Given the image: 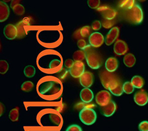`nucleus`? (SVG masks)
I'll return each instance as SVG.
<instances>
[{
	"label": "nucleus",
	"mask_w": 148,
	"mask_h": 131,
	"mask_svg": "<svg viewBox=\"0 0 148 131\" xmlns=\"http://www.w3.org/2000/svg\"><path fill=\"white\" fill-rule=\"evenodd\" d=\"M19 117V108L18 106L12 108L9 113V118L12 122H16Z\"/></svg>",
	"instance_id": "obj_22"
},
{
	"label": "nucleus",
	"mask_w": 148,
	"mask_h": 131,
	"mask_svg": "<svg viewBox=\"0 0 148 131\" xmlns=\"http://www.w3.org/2000/svg\"><path fill=\"white\" fill-rule=\"evenodd\" d=\"M96 104L100 106L107 105L111 100V95L108 91H101L95 97Z\"/></svg>",
	"instance_id": "obj_5"
},
{
	"label": "nucleus",
	"mask_w": 148,
	"mask_h": 131,
	"mask_svg": "<svg viewBox=\"0 0 148 131\" xmlns=\"http://www.w3.org/2000/svg\"><path fill=\"white\" fill-rule=\"evenodd\" d=\"M119 67V62L115 57H110L106 60L105 67L106 70L110 73L115 72Z\"/></svg>",
	"instance_id": "obj_16"
},
{
	"label": "nucleus",
	"mask_w": 148,
	"mask_h": 131,
	"mask_svg": "<svg viewBox=\"0 0 148 131\" xmlns=\"http://www.w3.org/2000/svg\"><path fill=\"white\" fill-rule=\"evenodd\" d=\"M34 87V85L33 83L30 81H27L22 84L21 86V89L24 92H29L33 90Z\"/></svg>",
	"instance_id": "obj_26"
},
{
	"label": "nucleus",
	"mask_w": 148,
	"mask_h": 131,
	"mask_svg": "<svg viewBox=\"0 0 148 131\" xmlns=\"http://www.w3.org/2000/svg\"><path fill=\"white\" fill-rule=\"evenodd\" d=\"M74 60L72 59H68L67 60H66V61L64 62V66L66 67L68 69H71L72 66L74 64Z\"/></svg>",
	"instance_id": "obj_36"
},
{
	"label": "nucleus",
	"mask_w": 148,
	"mask_h": 131,
	"mask_svg": "<svg viewBox=\"0 0 148 131\" xmlns=\"http://www.w3.org/2000/svg\"><path fill=\"white\" fill-rule=\"evenodd\" d=\"M90 45L87 46L85 51L86 53V60L88 66L94 70L99 69L103 63L101 55Z\"/></svg>",
	"instance_id": "obj_1"
},
{
	"label": "nucleus",
	"mask_w": 148,
	"mask_h": 131,
	"mask_svg": "<svg viewBox=\"0 0 148 131\" xmlns=\"http://www.w3.org/2000/svg\"><path fill=\"white\" fill-rule=\"evenodd\" d=\"M140 131H148V121H142L138 126Z\"/></svg>",
	"instance_id": "obj_32"
},
{
	"label": "nucleus",
	"mask_w": 148,
	"mask_h": 131,
	"mask_svg": "<svg viewBox=\"0 0 148 131\" xmlns=\"http://www.w3.org/2000/svg\"><path fill=\"white\" fill-rule=\"evenodd\" d=\"M3 33L4 36L9 40H14L18 35V29L12 24H8L4 28Z\"/></svg>",
	"instance_id": "obj_10"
},
{
	"label": "nucleus",
	"mask_w": 148,
	"mask_h": 131,
	"mask_svg": "<svg viewBox=\"0 0 148 131\" xmlns=\"http://www.w3.org/2000/svg\"><path fill=\"white\" fill-rule=\"evenodd\" d=\"M110 92L112 93L114 96H122V93H123L122 83L120 84V85H119L117 87H115V89H114L110 91Z\"/></svg>",
	"instance_id": "obj_29"
},
{
	"label": "nucleus",
	"mask_w": 148,
	"mask_h": 131,
	"mask_svg": "<svg viewBox=\"0 0 148 131\" xmlns=\"http://www.w3.org/2000/svg\"><path fill=\"white\" fill-rule=\"evenodd\" d=\"M90 45L94 48H99L105 42V38L101 33L94 32L89 37Z\"/></svg>",
	"instance_id": "obj_7"
},
{
	"label": "nucleus",
	"mask_w": 148,
	"mask_h": 131,
	"mask_svg": "<svg viewBox=\"0 0 148 131\" xmlns=\"http://www.w3.org/2000/svg\"><path fill=\"white\" fill-rule=\"evenodd\" d=\"M87 44L86 43V41L83 39H80L77 41V46L81 50H85L86 48L87 47Z\"/></svg>",
	"instance_id": "obj_34"
},
{
	"label": "nucleus",
	"mask_w": 148,
	"mask_h": 131,
	"mask_svg": "<svg viewBox=\"0 0 148 131\" xmlns=\"http://www.w3.org/2000/svg\"><path fill=\"white\" fill-rule=\"evenodd\" d=\"M73 59L75 62H82L86 59V53L85 50H78L74 52L72 55Z\"/></svg>",
	"instance_id": "obj_20"
},
{
	"label": "nucleus",
	"mask_w": 148,
	"mask_h": 131,
	"mask_svg": "<svg viewBox=\"0 0 148 131\" xmlns=\"http://www.w3.org/2000/svg\"><path fill=\"white\" fill-rule=\"evenodd\" d=\"M79 79L80 83L83 87L85 88H89L93 83L94 76L92 73L90 72H85Z\"/></svg>",
	"instance_id": "obj_12"
},
{
	"label": "nucleus",
	"mask_w": 148,
	"mask_h": 131,
	"mask_svg": "<svg viewBox=\"0 0 148 131\" xmlns=\"http://www.w3.org/2000/svg\"><path fill=\"white\" fill-rule=\"evenodd\" d=\"M9 8L8 4L4 2L0 1V22L6 21L9 16Z\"/></svg>",
	"instance_id": "obj_17"
},
{
	"label": "nucleus",
	"mask_w": 148,
	"mask_h": 131,
	"mask_svg": "<svg viewBox=\"0 0 148 131\" xmlns=\"http://www.w3.org/2000/svg\"><path fill=\"white\" fill-rule=\"evenodd\" d=\"M99 77L102 85L109 91L122 84L121 80L117 75L108 72L107 70L102 72L99 74Z\"/></svg>",
	"instance_id": "obj_2"
},
{
	"label": "nucleus",
	"mask_w": 148,
	"mask_h": 131,
	"mask_svg": "<svg viewBox=\"0 0 148 131\" xmlns=\"http://www.w3.org/2000/svg\"><path fill=\"white\" fill-rule=\"evenodd\" d=\"M119 29L117 27H114L111 29L105 38V43L107 46H110L116 41L119 36Z\"/></svg>",
	"instance_id": "obj_11"
},
{
	"label": "nucleus",
	"mask_w": 148,
	"mask_h": 131,
	"mask_svg": "<svg viewBox=\"0 0 148 131\" xmlns=\"http://www.w3.org/2000/svg\"><path fill=\"white\" fill-rule=\"evenodd\" d=\"M1 116L2 115V114H3V105L2 104H1Z\"/></svg>",
	"instance_id": "obj_38"
},
{
	"label": "nucleus",
	"mask_w": 148,
	"mask_h": 131,
	"mask_svg": "<svg viewBox=\"0 0 148 131\" xmlns=\"http://www.w3.org/2000/svg\"><path fill=\"white\" fill-rule=\"evenodd\" d=\"M66 131H82V129L78 125L73 124L68 127Z\"/></svg>",
	"instance_id": "obj_35"
},
{
	"label": "nucleus",
	"mask_w": 148,
	"mask_h": 131,
	"mask_svg": "<svg viewBox=\"0 0 148 131\" xmlns=\"http://www.w3.org/2000/svg\"><path fill=\"white\" fill-rule=\"evenodd\" d=\"M80 98L82 102L86 104L90 103L94 98V94L92 91L89 88H84L80 92Z\"/></svg>",
	"instance_id": "obj_15"
},
{
	"label": "nucleus",
	"mask_w": 148,
	"mask_h": 131,
	"mask_svg": "<svg viewBox=\"0 0 148 131\" xmlns=\"http://www.w3.org/2000/svg\"><path fill=\"white\" fill-rule=\"evenodd\" d=\"M97 11L106 20H113L117 15V11L114 9L106 5L99 6Z\"/></svg>",
	"instance_id": "obj_6"
},
{
	"label": "nucleus",
	"mask_w": 148,
	"mask_h": 131,
	"mask_svg": "<svg viewBox=\"0 0 148 131\" xmlns=\"http://www.w3.org/2000/svg\"><path fill=\"white\" fill-rule=\"evenodd\" d=\"M135 4V1L134 0H122L119 3V7L125 10H129L132 9Z\"/></svg>",
	"instance_id": "obj_21"
},
{
	"label": "nucleus",
	"mask_w": 148,
	"mask_h": 131,
	"mask_svg": "<svg viewBox=\"0 0 148 131\" xmlns=\"http://www.w3.org/2000/svg\"><path fill=\"white\" fill-rule=\"evenodd\" d=\"M12 9L13 12L17 16H22L25 13V8L20 3L17 4V5L14 7Z\"/></svg>",
	"instance_id": "obj_27"
},
{
	"label": "nucleus",
	"mask_w": 148,
	"mask_h": 131,
	"mask_svg": "<svg viewBox=\"0 0 148 131\" xmlns=\"http://www.w3.org/2000/svg\"><path fill=\"white\" fill-rule=\"evenodd\" d=\"M131 83L133 87L136 89H141L144 86V79L140 76H134L131 80Z\"/></svg>",
	"instance_id": "obj_19"
},
{
	"label": "nucleus",
	"mask_w": 148,
	"mask_h": 131,
	"mask_svg": "<svg viewBox=\"0 0 148 131\" xmlns=\"http://www.w3.org/2000/svg\"><path fill=\"white\" fill-rule=\"evenodd\" d=\"M134 101L140 106H144L148 103V93L144 90H141L135 93Z\"/></svg>",
	"instance_id": "obj_13"
},
{
	"label": "nucleus",
	"mask_w": 148,
	"mask_h": 131,
	"mask_svg": "<svg viewBox=\"0 0 148 131\" xmlns=\"http://www.w3.org/2000/svg\"><path fill=\"white\" fill-rule=\"evenodd\" d=\"M135 90V87H133L131 82L127 81L123 84V91L127 94H130L132 93Z\"/></svg>",
	"instance_id": "obj_25"
},
{
	"label": "nucleus",
	"mask_w": 148,
	"mask_h": 131,
	"mask_svg": "<svg viewBox=\"0 0 148 131\" xmlns=\"http://www.w3.org/2000/svg\"><path fill=\"white\" fill-rule=\"evenodd\" d=\"M19 3H20L19 1H16V0H12V1H11V3L10 6H11V9H12L15 6H16L17 4H19Z\"/></svg>",
	"instance_id": "obj_37"
},
{
	"label": "nucleus",
	"mask_w": 148,
	"mask_h": 131,
	"mask_svg": "<svg viewBox=\"0 0 148 131\" xmlns=\"http://www.w3.org/2000/svg\"><path fill=\"white\" fill-rule=\"evenodd\" d=\"M92 29L90 26H84L80 30L79 33L82 37L83 38H86V37H90V36L92 34L91 33Z\"/></svg>",
	"instance_id": "obj_24"
},
{
	"label": "nucleus",
	"mask_w": 148,
	"mask_h": 131,
	"mask_svg": "<svg viewBox=\"0 0 148 131\" xmlns=\"http://www.w3.org/2000/svg\"><path fill=\"white\" fill-rule=\"evenodd\" d=\"M69 73L72 77L80 78L82 74L85 73L84 63L82 62H75L72 67L69 69Z\"/></svg>",
	"instance_id": "obj_8"
},
{
	"label": "nucleus",
	"mask_w": 148,
	"mask_h": 131,
	"mask_svg": "<svg viewBox=\"0 0 148 131\" xmlns=\"http://www.w3.org/2000/svg\"><path fill=\"white\" fill-rule=\"evenodd\" d=\"M128 50V47L127 43L123 40H117L114 45V53L118 55H125Z\"/></svg>",
	"instance_id": "obj_9"
},
{
	"label": "nucleus",
	"mask_w": 148,
	"mask_h": 131,
	"mask_svg": "<svg viewBox=\"0 0 148 131\" xmlns=\"http://www.w3.org/2000/svg\"><path fill=\"white\" fill-rule=\"evenodd\" d=\"M9 69V64L7 61L4 60H0V73L4 74L6 73Z\"/></svg>",
	"instance_id": "obj_28"
},
{
	"label": "nucleus",
	"mask_w": 148,
	"mask_h": 131,
	"mask_svg": "<svg viewBox=\"0 0 148 131\" xmlns=\"http://www.w3.org/2000/svg\"><path fill=\"white\" fill-rule=\"evenodd\" d=\"M123 61L124 64L126 65L127 67L131 68L135 65L136 63V58L133 54L128 53L125 55Z\"/></svg>",
	"instance_id": "obj_18"
},
{
	"label": "nucleus",
	"mask_w": 148,
	"mask_h": 131,
	"mask_svg": "<svg viewBox=\"0 0 148 131\" xmlns=\"http://www.w3.org/2000/svg\"><path fill=\"white\" fill-rule=\"evenodd\" d=\"M115 21L113 20H106L104 19L101 22V25L103 26L104 29H112L113 28L114 25L115 24Z\"/></svg>",
	"instance_id": "obj_30"
},
{
	"label": "nucleus",
	"mask_w": 148,
	"mask_h": 131,
	"mask_svg": "<svg viewBox=\"0 0 148 131\" xmlns=\"http://www.w3.org/2000/svg\"><path fill=\"white\" fill-rule=\"evenodd\" d=\"M102 27L101 22L99 20H95L91 24V29L95 31H98L100 30Z\"/></svg>",
	"instance_id": "obj_33"
},
{
	"label": "nucleus",
	"mask_w": 148,
	"mask_h": 131,
	"mask_svg": "<svg viewBox=\"0 0 148 131\" xmlns=\"http://www.w3.org/2000/svg\"><path fill=\"white\" fill-rule=\"evenodd\" d=\"M117 105L115 102L111 100L109 104L104 106H101V112L104 116L106 117H110L114 115L116 111Z\"/></svg>",
	"instance_id": "obj_14"
},
{
	"label": "nucleus",
	"mask_w": 148,
	"mask_h": 131,
	"mask_svg": "<svg viewBox=\"0 0 148 131\" xmlns=\"http://www.w3.org/2000/svg\"><path fill=\"white\" fill-rule=\"evenodd\" d=\"M36 73L35 68L32 65H27L24 70V73L27 78H32L35 76Z\"/></svg>",
	"instance_id": "obj_23"
},
{
	"label": "nucleus",
	"mask_w": 148,
	"mask_h": 131,
	"mask_svg": "<svg viewBox=\"0 0 148 131\" xmlns=\"http://www.w3.org/2000/svg\"><path fill=\"white\" fill-rule=\"evenodd\" d=\"M87 3L90 8L98 9L100 5V1L99 0H88Z\"/></svg>",
	"instance_id": "obj_31"
},
{
	"label": "nucleus",
	"mask_w": 148,
	"mask_h": 131,
	"mask_svg": "<svg viewBox=\"0 0 148 131\" xmlns=\"http://www.w3.org/2000/svg\"><path fill=\"white\" fill-rule=\"evenodd\" d=\"M79 118L83 124L90 126L96 122L97 116L93 109L91 108H84L80 111Z\"/></svg>",
	"instance_id": "obj_4"
},
{
	"label": "nucleus",
	"mask_w": 148,
	"mask_h": 131,
	"mask_svg": "<svg viewBox=\"0 0 148 131\" xmlns=\"http://www.w3.org/2000/svg\"><path fill=\"white\" fill-rule=\"evenodd\" d=\"M125 19L133 24L139 25L143 20V12L141 6L135 4L132 9L126 10L124 14Z\"/></svg>",
	"instance_id": "obj_3"
}]
</instances>
